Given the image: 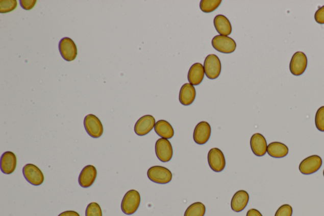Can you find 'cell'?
<instances>
[{"mask_svg": "<svg viewBox=\"0 0 324 216\" xmlns=\"http://www.w3.org/2000/svg\"><path fill=\"white\" fill-rule=\"evenodd\" d=\"M59 50L62 57L66 61H73L78 55L77 46L72 39L69 38L61 39L59 43Z\"/></svg>", "mask_w": 324, "mask_h": 216, "instance_id": "30bf717a", "label": "cell"}, {"mask_svg": "<svg viewBox=\"0 0 324 216\" xmlns=\"http://www.w3.org/2000/svg\"><path fill=\"white\" fill-rule=\"evenodd\" d=\"M322 160L318 155L308 157L300 163L299 170L303 175H309L317 172L322 166Z\"/></svg>", "mask_w": 324, "mask_h": 216, "instance_id": "ba28073f", "label": "cell"}, {"mask_svg": "<svg viewBox=\"0 0 324 216\" xmlns=\"http://www.w3.org/2000/svg\"><path fill=\"white\" fill-rule=\"evenodd\" d=\"M0 167L5 175H10L14 172L17 167V157L14 153L6 152L2 155Z\"/></svg>", "mask_w": 324, "mask_h": 216, "instance_id": "2e32d148", "label": "cell"}, {"mask_svg": "<svg viewBox=\"0 0 324 216\" xmlns=\"http://www.w3.org/2000/svg\"><path fill=\"white\" fill-rule=\"evenodd\" d=\"M59 216H80L77 212L73 211V210H68L61 213Z\"/></svg>", "mask_w": 324, "mask_h": 216, "instance_id": "1f68e13d", "label": "cell"}, {"mask_svg": "<svg viewBox=\"0 0 324 216\" xmlns=\"http://www.w3.org/2000/svg\"><path fill=\"white\" fill-rule=\"evenodd\" d=\"M204 65L200 63H195L189 68L188 79L189 83L193 86H197L204 80L205 76Z\"/></svg>", "mask_w": 324, "mask_h": 216, "instance_id": "d6986e66", "label": "cell"}, {"mask_svg": "<svg viewBox=\"0 0 324 216\" xmlns=\"http://www.w3.org/2000/svg\"><path fill=\"white\" fill-rule=\"evenodd\" d=\"M212 44L213 48L217 51L223 54H232L236 49L235 41L230 37L217 35L212 39Z\"/></svg>", "mask_w": 324, "mask_h": 216, "instance_id": "277c9868", "label": "cell"}, {"mask_svg": "<svg viewBox=\"0 0 324 216\" xmlns=\"http://www.w3.org/2000/svg\"><path fill=\"white\" fill-rule=\"evenodd\" d=\"M308 64L306 55L302 52L295 53L292 56L289 68L291 73L294 76H300L304 73Z\"/></svg>", "mask_w": 324, "mask_h": 216, "instance_id": "8fae6325", "label": "cell"}, {"mask_svg": "<svg viewBox=\"0 0 324 216\" xmlns=\"http://www.w3.org/2000/svg\"><path fill=\"white\" fill-rule=\"evenodd\" d=\"M323 176H324V170H323Z\"/></svg>", "mask_w": 324, "mask_h": 216, "instance_id": "d6a6232c", "label": "cell"}, {"mask_svg": "<svg viewBox=\"0 0 324 216\" xmlns=\"http://www.w3.org/2000/svg\"><path fill=\"white\" fill-rule=\"evenodd\" d=\"M267 153L272 157L280 159L288 154L289 149L286 145L280 142H272L267 147Z\"/></svg>", "mask_w": 324, "mask_h": 216, "instance_id": "7402d4cb", "label": "cell"}, {"mask_svg": "<svg viewBox=\"0 0 324 216\" xmlns=\"http://www.w3.org/2000/svg\"><path fill=\"white\" fill-rule=\"evenodd\" d=\"M140 202V194L135 189H131L123 197L121 204V209L125 214H133L138 209Z\"/></svg>", "mask_w": 324, "mask_h": 216, "instance_id": "6da1fadb", "label": "cell"}, {"mask_svg": "<svg viewBox=\"0 0 324 216\" xmlns=\"http://www.w3.org/2000/svg\"><path fill=\"white\" fill-rule=\"evenodd\" d=\"M249 199V195L247 191L244 190L237 191L231 200V209L236 212H241L247 206Z\"/></svg>", "mask_w": 324, "mask_h": 216, "instance_id": "e0dca14e", "label": "cell"}, {"mask_svg": "<svg viewBox=\"0 0 324 216\" xmlns=\"http://www.w3.org/2000/svg\"><path fill=\"white\" fill-rule=\"evenodd\" d=\"M86 216H102V210L99 205L96 202H91L86 210Z\"/></svg>", "mask_w": 324, "mask_h": 216, "instance_id": "484cf974", "label": "cell"}, {"mask_svg": "<svg viewBox=\"0 0 324 216\" xmlns=\"http://www.w3.org/2000/svg\"><path fill=\"white\" fill-rule=\"evenodd\" d=\"M23 174L26 180L34 186L43 184L44 177L43 173L36 165L28 164L23 167Z\"/></svg>", "mask_w": 324, "mask_h": 216, "instance_id": "9c48e42d", "label": "cell"}, {"mask_svg": "<svg viewBox=\"0 0 324 216\" xmlns=\"http://www.w3.org/2000/svg\"><path fill=\"white\" fill-rule=\"evenodd\" d=\"M315 126L318 130L324 132V106L319 108L316 113Z\"/></svg>", "mask_w": 324, "mask_h": 216, "instance_id": "4316f807", "label": "cell"}, {"mask_svg": "<svg viewBox=\"0 0 324 216\" xmlns=\"http://www.w3.org/2000/svg\"><path fill=\"white\" fill-rule=\"evenodd\" d=\"M222 3L221 0H202L200 7L202 12L210 13L217 9Z\"/></svg>", "mask_w": 324, "mask_h": 216, "instance_id": "cb8c5ba5", "label": "cell"}, {"mask_svg": "<svg viewBox=\"0 0 324 216\" xmlns=\"http://www.w3.org/2000/svg\"><path fill=\"white\" fill-rule=\"evenodd\" d=\"M206 207L202 202H195L189 205L186 209L184 216H204Z\"/></svg>", "mask_w": 324, "mask_h": 216, "instance_id": "603a6c76", "label": "cell"}, {"mask_svg": "<svg viewBox=\"0 0 324 216\" xmlns=\"http://www.w3.org/2000/svg\"><path fill=\"white\" fill-rule=\"evenodd\" d=\"M205 75L210 80H215L218 78L222 69L221 62L217 55L210 54L208 55L204 62Z\"/></svg>", "mask_w": 324, "mask_h": 216, "instance_id": "3957f363", "label": "cell"}, {"mask_svg": "<svg viewBox=\"0 0 324 216\" xmlns=\"http://www.w3.org/2000/svg\"><path fill=\"white\" fill-rule=\"evenodd\" d=\"M155 153L160 161L169 162L173 156L172 145L167 139L160 138L155 144Z\"/></svg>", "mask_w": 324, "mask_h": 216, "instance_id": "8992f818", "label": "cell"}, {"mask_svg": "<svg viewBox=\"0 0 324 216\" xmlns=\"http://www.w3.org/2000/svg\"><path fill=\"white\" fill-rule=\"evenodd\" d=\"M208 162L212 170L216 173H220L226 167V159L225 155L220 149L213 148L208 154Z\"/></svg>", "mask_w": 324, "mask_h": 216, "instance_id": "52a82bcc", "label": "cell"}, {"mask_svg": "<svg viewBox=\"0 0 324 216\" xmlns=\"http://www.w3.org/2000/svg\"><path fill=\"white\" fill-rule=\"evenodd\" d=\"M97 176L95 167L92 165H86L82 170L79 177V183L83 188H86L93 185Z\"/></svg>", "mask_w": 324, "mask_h": 216, "instance_id": "5bb4252c", "label": "cell"}, {"mask_svg": "<svg viewBox=\"0 0 324 216\" xmlns=\"http://www.w3.org/2000/svg\"><path fill=\"white\" fill-rule=\"evenodd\" d=\"M155 131L162 138L170 139L175 135L172 126L165 120H160L155 124Z\"/></svg>", "mask_w": 324, "mask_h": 216, "instance_id": "44dd1931", "label": "cell"}, {"mask_svg": "<svg viewBox=\"0 0 324 216\" xmlns=\"http://www.w3.org/2000/svg\"><path fill=\"white\" fill-rule=\"evenodd\" d=\"M84 124L86 132L92 138H98L102 136L104 133V127L101 121L96 115L93 114L86 115L84 118Z\"/></svg>", "mask_w": 324, "mask_h": 216, "instance_id": "5b68a950", "label": "cell"}, {"mask_svg": "<svg viewBox=\"0 0 324 216\" xmlns=\"http://www.w3.org/2000/svg\"><path fill=\"white\" fill-rule=\"evenodd\" d=\"M17 6L16 0H1L0 1V12L7 13L13 11Z\"/></svg>", "mask_w": 324, "mask_h": 216, "instance_id": "d4e9b609", "label": "cell"}, {"mask_svg": "<svg viewBox=\"0 0 324 216\" xmlns=\"http://www.w3.org/2000/svg\"><path fill=\"white\" fill-rule=\"evenodd\" d=\"M215 28L220 35L228 36L232 33L230 21L223 15H218L213 20Z\"/></svg>", "mask_w": 324, "mask_h": 216, "instance_id": "ffe728a7", "label": "cell"}, {"mask_svg": "<svg viewBox=\"0 0 324 216\" xmlns=\"http://www.w3.org/2000/svg\"><path fill=\"white\" fill-rule=\"evenodd\" d=\"M20 5L21 7L25 10H31L35 5L36 1V0H21Z\"/></svg>", "mask_w": 324, "mask_h": 216, "instance_id": "f546056e", "label": "cell"}, {"mask_svg": "<svg viewBox=\"0 0 324 216\" xmlns=\"http://www.w3.org/2000/svg\"><path fill=\"white\" fill-rule=\"evenodd\" d=\"M292 208L290 205L284 204L279 208L275 216H292Z\"/></svg>", "mask_w": 324, "mask_h": 216, "instance_id": "83f0119b", "label": "cell"}, {"mask_svg": "<svg viewBox=\"0 0 324 216\" xmlns=\"http://www.w3.org/2000/svg\"><path fill=\"white\" fill-rule=\"evenodd\" d=\"M246 216H263L259 210L255 209H252L247 211Z\"/></svg>", "mask_w": 324, "mask_h": 216, "instance_id": "4dcf8cb0", "label": "cell"}, {"mask_svg": "<svg viewBox=\"0 0 324 216\" xmlns=\"http://www.w3.org/2000/svg\"><path fill=\"white\" fill-rule=\"evenodd\" d=\"M211 135L210 125L205 121H202L196 125L194 128L193 139L195 143L198 145H204L209 140Z\"/></svg>", "mask_w": 324, "mask_h": 216, "instance_id": "7c38bea8", "label": "cell"}, {"mask_svg": "<svg viewBox=\"0 0 324 216\" xmlns=\"http://www.w3.org/2000/svg\"><path fill=\"white\" fill-rule=\"evenodd\" d=\"M196 98V89L190 83L184 84L179 92V102L184 106L190 105Z\"/></svg>", "mask_w": 324, "mask_h": 216, "instance_id": "ac0fdd59", "label": "cell"}, {"mask_svg": "<svg viewBox=\"0 0 324 216\" xmlns=\"http://www.w3.org/2000/svg\"><path fill=\"white\" fill-rule=\"evenodd\" d=\"M147 177L155 183L165 184L170 183L172 174L167 168L160 165L150 167L147 171Z\"/></svg>", "mask_w": 324, "mask_h": 216, "instance_id": "7a4b0ae2", "label": "cell"}, {"mask_svg": "<svg viewBox=\"0 0 324 216\" xmlns=\"http://www.w3.org/2000/svg\"><path fill=\"white\" fill-rule=\"evenodd\" d=\"M250 146L253 153L258 157H262L267 152V143L265 137L260 133H255L250 139Z\"/></svg>", "mask_w": 324, "mask_h": 216, "instance_id": "9a60e30c", "label": "cell"}, {"mask_svg": "<svg viewBox=\"0 0 324 216\" xmlns=\"http://www.w3.org/2000/svg\"><path fill=\"white\" fill-rule=\"evenodd\" d=\"M316 22L320 25H324V6L320 8L315 14Z\"/></svg>", "mask_w": 324, "mask_h": 216, "instance_id": "f1b7e54d", "label": "cell"}, {"mask_svg": "<svg viewBox=\"0 0 324 216\" xmlns=\"http://www.w3.org/2000/svg\"><path fill=\"white\" fill-rule=\"evenodd\" d=\"M155 118L151 115H146L139 118L134 126L137 135L144 136L148 134L155 126Z\"/></svg>", "mask_w": 324, "mask_h": 216, "instance_id": "4fadbf2b", "label": "cell"}]
</instances>
